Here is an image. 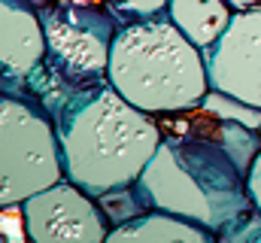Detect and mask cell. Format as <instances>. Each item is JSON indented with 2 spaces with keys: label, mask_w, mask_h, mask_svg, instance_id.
<instances>
[{
  "label": "cell",
  "mask_w": 261,
  "mask_h": 243,
  "mask_svg": "<svg viewBox=\"0 0 261 243\" xmlns=\"http://www.w3.org/2000/svg\"><path fill=\"white\" fill-rule=\"evenodd\" d=\"M107 82L152 116L200 110L210 91L203 49H197L167 12L119 28Z\"/></svg>",
  "instance_id": "2"
},
{
  "label": "cell",
  "mask_w": 261,
  "mask_h": 243,
  "mask_svg": "<svg viewBox=\"0 0 261 243\" xmlns=\"http://www.w3.org/2000/svg\"><path fill=\"white\" fill-rule=\"evenodd\" d=\"M200 110H206V113H213V116H219V119L240 121V125H246V128L261 131V110L258 107H252V104H246V101H240V98H234V94H225V91H219V88H210V91H206Z\"/></svg>",
  "instance_id": "11"
},
{
  "label": "cell",
  "mask_w": 261,
  "mask_h": 243,
  "mask_svg": "<svg viewBox=\"0 0 261 243\" xmlns=\"http://www.w3.org/2000/svg\"><path fill=\"white\" fill-rule=\"evenodd\" d=\"M46 28L28 0H0V67L3 82H21L46 58Z\"/></svg>",
  "instance_id": "7"
},
{
  "label": "cell",
  "mask_w": 261,
  "mask_h": 243,
  "mask_svg": "<svg viewBox=\"0 0 261 243\" xmlns=\"http://www.w3.org/2000/svg\"><path fill=\"white\" fill-rule=\"evenodd\" d=\"M94 198H97V204H100V210H103L110 228H119V225H125V222H134L137 216H143L146 210H152L149 201H146V195H143V188H140L137 182L107 188V191H100V195H94Z\"/></svg>",
  "instance_id": "10"
},
{
  "label": "cell",
  "mask_w": 261,
  "mask_h": 243,
  "mask_svg": "<svg viewBox=\"0 0 261 243\" xmlns=\"http://www.w3.org/2000/svg\"><path fill=\"white\" fill-rule=\"evenodd\" d=\"M170 6V0H110V9L116 18L128 21H143V18H155L164 15Z\"/></svg>",
  "instance_id": "12"
},
{
  "label": "cell",
  "mask_w": 261,
  "mask_h": 243,
  "mask_svg": "<svg viewBox=\"0 0 261 243\" xmlns=\"http://www.w3.org/2000/svg\"><path fill=\"white\" fill-rule=\"evenodd\" d=\"M64 180V155L55 119L34 101L0 98V204H21Z\"/></svg>",
  "instance_id": "3"
},
{
  "label": "cell",
  "mask_w": 261,
  "mask_h": 243,
  "mask_svg": "<svg viewBox=\"0 0 261 243\" xmlns=\"http://www.w3.org/2000/svg\"><path fill=\"white\" fill-rule=\"evenodd\" d=\"M234 12H243V9H252V6H258L261 0H225Z\"/></svg>",
  "instance_id": "14"
},
{
  "label": "cell",
  "mask_w": 261,
  "mask_h": 243,
  "mask_svg": "<svg viewBox=\"0 0 261 243\" xmlns=\"http://www.w3.org/2000/svg\"><path fill=\"white\" fill-rule=\"evenodd\" d=\"M210 88L261 110V3L234 12L228 31L203 49Z\"/></svg>",
  "instance_id": "6"
},
{
  "label": "cell",
  "mask_w": 261,
  "mask_h": 243,
  "mask_svg": "<svg viewBox=\"0 0 261 243\" xmlns=\"http://www.w3.org/2000/svg\"><path fill=\"white\" fill-rule=\"evenodd\" d=\"M64 177L88 195L140 180L164 140L152 113L134 107L110 82L82 88L55 119Z\"/></svg>",
  "instance_id": "1"
},
{
  "label": "cell",
  "mask_w": 261,
  "mask_h": 243,
  "mask_svg": "<svg viewBox=\"0 0 261 243\" xmlns=\"http://www.w3.org/2000/svg\"><path fill=\"white\" fill-rule=\"evenodd\" d=\"M21 216L31 243H100L110 234L97 198L67 177L21 201Z\"/></svg>",
  "instance_id": "5"
},
{
  "label": "cell",
  "mask_w": 261,
  "mask_h": 243,
  "mask_svg": "<svg viewBox=\"0 0 261 243\" xmlns=\"http://www.w3.org/2000/svg\"><path fill=\"white\" fill-rule=\"evenodd\" d=\"M167 15L197 49H210L228 31L234 9L225 0H170Z\"/></svg>",
  "instance_id": "9"
},
{
  "label": "cell",
  "mask_w": 261,
  "mask_h": 243,
  "mask_svg": "<svg viewBox=\"0 0 261 243\" xmlns=\"http://www.w3.org/2000/svg\"><path fill=\"white\" fill-rule=\"evenodd\" d=\"M246 185H249V198H252V204L261 210V152L255 155V161H252V167H249Z\"/></svg>",
  "instance_id": "13"
},
{
  "label": "cell",
  "mask_w": 261,
  "mask_h": 243,
  "mask_svg": "<svg viewBox=\"0 0 261 243\" xmlns=\"http://www.w3.org/2000/svg\"><path fill=\"white\" fill-rule=\"evenodd\" d=\"M40 18L46 28L49 58L85 85L107 82L110 49L119 34L113 12L73 0H55L52 6L40 9Z\"/></svg>",
  "instance_id": "4"
},
{
  "label": "cell",
  "mask_w": 261,
  "mask_h": 243,
  "mask_svg": "<svg viewBox=\"0 0 261 243\" xmlns=\"http://www.w3.org/2000/svg\"><path fill=\"white\" fill-rule=\"evenodd\" d=\"M107 240H125V243H210L219 240L216 231L200 225L195 219L167 213V210H146L134 222H125L119 228H110Z\"/></svg>",
  "instance_id": "8"
}]
</instances>
